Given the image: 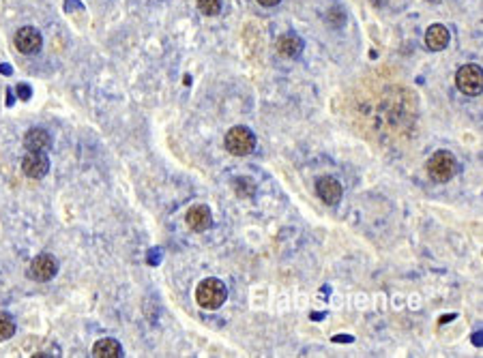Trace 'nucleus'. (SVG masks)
I'll return each mask as SVG.
<instances>
[{"instance_id": "obj_16", "label": "nucleus", "mask_w": 483, "mask_h": 358, "mask_svg": "<svg viewBox=\"0 0 483 358\" xmlns=\"http://www.w3.org/2000/svg\"><path fill=\"white\" fill-rule=\"evenodd\" d=\"M258 3L262 5V7H275L279 0H258Z\"/></svg>"}, {"instance_id": "obj_10", "label": "nucleus", "mask_w": 483, "mask_h": 358, "mask_svg": "<svg viewBox=\"0 0 483 358\" xmlns=\"http://www.w3.org/2000/svg\"><path fill=\"white\" fill-rule=\"evenodd\" d=\"M425 45L431 49V52H441L449 45V31L443 26V24H431L425 33Z\"/></svg>"}, {"instance_id": "obj_17", "label": "nucleus", "mask_w": 483, "mask_h": 358, "mask_svg": "<svg viewBox=\"0 0 483 358\" xmlns=\"http://www.w3.org/2000/svg\"><path fill=\"white\" fill-rule=\"evenodd\" d=\"M19 92H22V99H29V88L26 86H19Z\"/></svg>"}, {"instance_id": "obj_9", "label": "nucleus", "mask_w": 483, "mask_h": 358, "mask_svg": "<svg viewBox=\"0 0 483 358\" xmlns=\"http://www.w3.org/2000/svg\"><path fill=\"white\" fill-rule=\"evenodd\" d=\"M187 225L193 229V232H207V229L213 225V215L211 209L205 206V204H198V206H191L185 215Z\"/></svg>"}, {"instance_id": "obj_7", "label": "nucleus", "mask_w": 483, "mask_h": 358, "mask_svg": "<svg viewBox=\"0 0 483 358\" xmlns=\"http://www.w3.org/2000/svg\"><path fill=\"white\" fill-rule=\"evenodd\" d=\"M316 193H318V197L324 204H328V206H335V204L344 195V189H342V183L338 181V178H333V176H320L318 181H316Z\"/></svg>"}, {"instance_id": "obj_2", "label": "nucleus", "mask_w": 483, "mask_h": 358, "mask_svg": "<svg viewBox=\"0 0 483 358\" xmlns=\"http://www.w3.org/2000/svg\"><path fill=\"white\" fill-rule=\"evenodd\" d=\"M225 148L230 155L235 157H245V155H251L253 148H256V136H253L251 129H247V127L239 124V127H232L230 131L225 133Z\"/></svg>"}, {"instance_id": "obj_5", "label": "nucleus", "mask_w": 483, "mask_h": 358, "mask_svg": "<svg viewBox=\"0 0 483 358\" xmlns=\"http://www.w3.org/2000/svg\"><path fill=\"white\" fill-rule=\"evenodd\" d=\"M58 272V262L52 253H41L37 255V258L31 262V268H29V277L35 279V281H49L54 279Z\"/></svg>"}, {"instance_id": "obj_14", "label": "nucleus", "mask_w": 483, "mask_h": 358, "mask_svg": "<svg viewBox=\"0 0 483 358\" xmlns=\"http://www.w3.org/2000/svg\"><path fill=\"white\" fill-rule=\"evenodd\" d=\"M15 335V320L11 314L0 311V341H7Z\"/></svg>"}, {"instance_id": "obj_11", "label": "nucleus", "mask_w": 483, "mask_h": 358, "mask_svg": "<svg viewBox=\"0 0 483 358\" xmlns=\"http://www.w3.org/2000/svg\"><path fill=\"white\" fill-rule=\"evenodd\" d=\"M277 52L284 58H296L303 52V41L294 33H286L277 39Z\"/></svg>"}, {"instance_id": "obj_13", "label": "nucleus", "mask_w": 483, "mask_h": 358, "mask_svg": "<svg viewBox=\"0 0 483 358\" xmlns=\"http://www.w3.org/2000/svg\"><path fill=\"white\" fill-rule=\"evenodd\" d=\"M93 356L95 358H120L122 345L116 339H99L93 345Z\"/></svg>"}, {"instance_id": "obj_1", "label": "nucleus", "mask_w": 483, "mask_h": 358, "mask_svg": "<svg viewBox=\"0 0 483 358\" xmlns=\"http://www.w3.org/2000/svg\"><path fill=\"white\" fill-rule=\"evenodd\" d=\"M225 298H228V288L221 279H215V277L202 279L196 288V302L202 309L215 311L225 302Z\"/></svg>"}, {"instance_id": "obj_4", "label": "nucleus", "mask_w": 483, "mask_h": 358, "mask_svg": "<svg viewBox=\"0 0 483 358\" xmlns=\"http://www.w3.org/2000/svg\"><path fill=\"white\" fill-rule=\"evenodd\" d=\"M455 86L468 97H477L483 90V71L479 65H464L455 73Z\"/></svg>"}, {"instance_id": "obj_15", "label": "nucleus", "mask_w": 483, "mask_h": 358, "mask_svg": "<svg viewBox=\"0 0 483 358\" xmlns=\"http://www.w3.org/2000/svg\"><path fill=\"white\" fill-rule=\"evenodd\" d=\"M221 3L223 0H196L200 13H205V15H217L221 11Z\"/></svg>"}, {"instance_id": "obj_8", "label": "nucleus", "mask_w": 483, "mask_h": 358, "mask_svg": "<svg viewBox=\"0 0 483 358\" xmlns=\"http://www.w3.org/2000/svg\"><path fill=\"white\" fill-rule=\"evenodd\" d=\"M43 45V39H41V33L33 26H24L15 33V47H17V52L22 54H37L39 49Z\"/></svg>"}, {"instance_id": "obj_12", "label": "nucleus", "mask_w": 483, "mask_h": 358, "mask_svg": "<svg viewBox=\"0 0 483 358\" xmlns=\"http://www.w3.org/2000/svg\"><path fill=\"white\" fill-rule=\"evenodd\" d=\"M24 146H26L29 150L45 152V150H49V146H52V138H49V133L45 129H41V127H35V129H31L26 133V138H24Z\"/></svg>"}, {"instance_id": "obj_6", "label": "nucleus", "mask_w": 483, "mask_h": 358, "mask_svg": "<svg viewBox=\"0 0 483 358\" xmlns=\"http://www.w3.org/2000/svg\"><path fill=\"white\" fill-rule=\"evenodd\" d=\"M22 172L26 174L29 178H43L49 172V159L45 152L39 150H29L26 157L22 159Z\"/></svg>"}, {"instance_id": "obj_3", "label": "nucleus", "mask_w": 483, "mask_h": 358, "mask_svg": "<svg viewBox=\"0 0 483 358\" xmlns=\"http://www.w3.org/2000/svg\"><path fill=\"white\" fill-rule=\"evenodd\" d=\"M427 174L434 178L436 183H447L457 174V159L449 150H438L427 161Z\"/></svg>"}]
</instances>
